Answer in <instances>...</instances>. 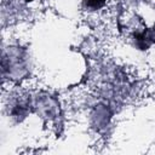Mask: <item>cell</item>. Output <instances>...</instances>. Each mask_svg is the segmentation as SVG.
<instances>
[{
	"instance_id": "3957f363",
	"label": "cell",
	"mask_w": 155,
	"mask_h": 155,
	"mask_svg": "<svg viewBox=\"0 0 155 155\" xmlns=\"http://www.w3.org/2000/svg\"><path fill=\"white\" fill-rule=\"evenodd\" d=\"M25 1H27V2H30V1H33V0H25Z\"/></svg>"
},
{
	"instance_id": "7a4b0ae2",
	"label": "cell",
	"mask_w": 155,
	"mask_h": 155,
	"mask_svg": "<svg viewBox=\"0 0 155 155\" xmlns=\"http://www.w3.org/2000/svg\"><path fill=\"white\" fill-rule=\"evenodd\" d=\"M85 2V6L90 10H98L101 8L104 4H105V0H84Z\"/></svg>"
},
{
	"instance_id": "6da1fadb",
	"label": "cell",
	"mask_w": 155,
	"mask_h": 155,
	"mask_svg": "<svg viewBox=\"0 0 155 155\" xmlns=\"http://www.w3.org/2000/svg\"><path fill=\"white\" fill-rule=\"evenodd\" d=\"M136 40H137V45H138L142 50L148 48V47L155 41V24H154V27H153L151 29L145 30V31H143L142 34L136 35Z\"/></svg>"
}]
</instances>
